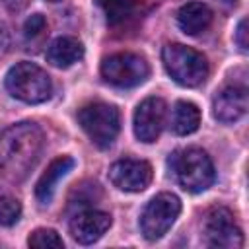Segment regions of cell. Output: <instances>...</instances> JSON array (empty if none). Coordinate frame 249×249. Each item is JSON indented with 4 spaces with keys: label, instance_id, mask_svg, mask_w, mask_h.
<instances>
[{
    "label": "cell",
    "instance_id": "cell-1",
    "mask_svg": "<svg viewBox=\"0 0 249 249\" xmlns=\"http://www.w3.org/2000/svg\"><path fill=\"white\" fill-rule=\"evenodd\" d=\"M43 144V130L35 123H18L0 134V189H12L29 175Z\"/></svg>",
    "mask_w": 249,
    "mask_h": 249
},
{
    "label": "cell",
    "instance_id": "cell-2",
    "mask_svg": "<svg viewBox=\"0 0 249 249\" xmlns=\"http://www.w3.org/2000/svg\"><path fill=\"white\" fill-rule=\"evenodd\" d=\"M171 173L181 189L187 193H202L206 191L216 177L214 163L210 156L200 148H181L169 156Z\"/></svg>",
    "mask_w": 249,
    "mask_h": 249
},
{
    "label": "cell",
    "instance_id": "cell-3",
    "mask_svg": "<svg viewBox=\"0 0 249 249\" xmlns=\"http://www.w3.org/2000/svg\"><path fill=\"white\" fill-rule=\"evenodd\" d=\"M161 60L167 74L185 88H196L208 78L206 56L181 43H169L161 51Z\"/></svg>",
    "mask_w": 249,
    "mask_h": 249
},
{
    "label": "cell",
    "instance_id": "cell-4",
    "mask_svg": "<svg viewBox=\"0 0 249 249\" xmlns=\"http://www.w3.org/2000/svg\"><path fill=\"white\" fill-rule=\"evenodd\" d=\"M6 89L23 103H43L51 97L53 84L49 74L33 62H18L6 74Z\"/></svg>",
    "mask_w": 249,
    "mask_h": 249
},
{
    "label": "cell",
    "instance_id": "cell-5",
    "mask_svg": "<svg viewBox=\"0 0 249 249\" xmlns=\"http://www.w3.org/2000/svg\"><path fill=\"white\" fill-rule=\"evenodd\" d=\"M78 123L82 130L88 134V138L101 150L109 148L121 130L119 109L103 101H93L84 105L78 111Z\"/></svg>",
    "mask_w": 249,
    "mask_h": 249
},
{
    "label": "cell",
    "instance_id": "cell-6",
    "mask_svg": "<svg viewBox=\"0 0 249 249\" xmlns=\"http://www.w3.org/2000/svg\"><path fill=\"white\" fill-rule=\"evenodd\" d=\"M181 212V200L173 193L156 195L142 210L140 216V231L148 241H156L163 237L169 228L175 224Z\"/></svg>",
    "mask_w": 249,
    "mask_h": 249
},
{
    "label": "cell",
    "instance_id": "cell-7",
    "mask_svg": "<svg viewBox=\"0 0 249 249\" xmlns=\"http://www.w3.org/2000/svg\"><path fill=\"white\" fill-rule=\"evenodd\" d=\"M150 74L148 62L134 53H115L101 62V76L115 88H134L146 82Z\"/></svg>",
    "mask_w": 249,
    "mask_h": 249
},
{
    "label": "cell",
    "instance_id": "cell-8",
    "mask_svg": "<svg viewBox=\"0 0 249 249\" xmlns=\"http://www.w3.org/2000/svg\"><path fill=\"white\" fill-rule=\"evenodd\" d=\"M202 231L204 241L210 247L239 249L243 245V233L233 222V214L224 206H214L206 212Z\"/></svg>",
    "mask_w": 249,
    "mask_h": 249
},
{
    "label": "cell",
    "instance_id": "cell-9",
    "mask_svg": "<svg viewBox=\"0 0 249 249\" xmlns=\"http://www.w3.org/2000/svg\"><path fill=\"white\" fill-rule=\"evenodd\" d=\"M152 165L146 160L124 158L109 167V181L124 193H140L152 183Z\"/></svg>",
    "mask_w": 249,
    "mask_h": 249
},
{
    "label": "cell",
    "instance_id": "cell-10",
    "mask_svg": "<svg viewBox=\"0 0 249 249\" xmlns=\"http://www.w3.org/2000/svg\"><path fill=\"white\" fill-rule=\"evenodd\" d=\"M167 105L161 97H146L134 111V134L140 142H156L163 130Z\"/></svg>",
    "mask_w": 249,
    "mask_h": 249
},
{
    "label": "cell",
    "instance_id": "cell-11",
    "mask_svg": "<svg viewBox=\"0 0 249 249\" xmlns=\"http://www.w3.org/2000/svg\"><path fill=\"white\" fill-rule=\"evenodd\" d=\"M111 228V216L101 210H84L72 216L68 230L74 241L82 245H91L103 237V233Z\"/></svg>",
    "mask_w": 249,
    "mask_h": 249
},
{
    "label": "cell",
    "instance_id": "cell-12",
    "mask_svg": "<svg viewBox=\"0 0 249 249\" xmlns=\"http://www.w3.org/2000/svg\"><path fill=\"white\" fill-rule=\"evenodd\" d=\"M247 89L245 86H226L212 101V113L220 123H235L247 113Z\"/></svg>",
    "mask_w": 249,
    "mask_h": 249
},
{
    "label": "cell",
    "instance_id": "cell-13",
    "mask_svg": "<svg viewBox=\"0 0 249 249\" xmlns=\"http://www.w3.org/2000/svg\"><path fill=\"white\" fill-rule=\"evenodd\" d=\"M72 167H74V158H70V156H58L56 160L51 161V165L39 177V181L35 185V196L41 204H49L53 200L58 181L64 175H68V171H72Z\"/></svg>",
    "mask_w": 249,
    "mask_h": 249
},
{
    "label": "cell",
    "instance_id": "cell-14",
    "mask_svg": "<svg viewBox=\"0 0 249 249\" xmlns=\"http://www.w3.org/2000/svg\"><path fill=\"white\" fill-rule=\"evenodd\" d=\"M82 56L84 45L76 37H56L47 49V62L54 68H68Z\"/></svg>",
    "mask_w": 249,
    "mask_h": 249
},
{
    "label": "cell",
    "instance_id": "cell-15",
    "mask_svg": "<svg viewBox=\"0 0 249 249\" xmlns=\"http://www.w3.org/2000/svg\"><path fill=\"white\" fill-rule=\"evenodd\" d=\"M177 23L187 35H198L212 23V10L202 2H187L177 12Z\"/></svg>",
    "mask_w": 249,
    "mask_h": 249
},
{
    "label": "cell",
    "instance_id": "cell-16",
    "mask_svg": "<svg viewBox=\"0 0 249 249\" xmlns=\"http://www.w3.org/2000/svg\"><path fill=\"white\" fill-rule=\"evenodd\" d=\"M200 124V109L191 101H177L171 111V128L179 136L193 134Z\"/></svg>",
    "mask_w": 249,
    "mask_h": 249
},
{
    "label": "cell",
    "instance_id": "cell-17",
    "mask_svg": "<svg viewBox=\"0 0 249 249\" xmlns=\"http://www.w3.org/2000/svg\"><path fill=\"white\" fill-rule=\"evenodd\" d=\"M97 4L101 6V10L111 25L124 21L134 12V0H97Z\"/></svg>",
    "mask_w": 249,
    "mask_h": 249
},
{
    "label": "cell",
    "instance_id": "cell-18",
    "mask_svg": "<svg viewBox=\"0 0 249 249\" xmlns=\"http://www.w3.org/2000/svg\"><path fill=\"white\" fill-rule=\"evenodd\" d=\"M27 245L35 249H62V237L51 228H39L27 237Z\"/></svg>",
    "mask_w": 249,
    "mask_h": 249
},
{
    "label": "cell",
    "instance_id": "cell-19",
    "mask_svg": "<svg viewBox=\"0 0 249 249\" xmlns=\"http://www.w3.org/2000/svg\"><path fill=\"white\" fill-rule=\"evenodd\" d=\"M21 216V204L14 196H0V226L10 228Z\"/></svg>",
    "mask_w": 249,
    "mask_h": 249
},
{
    "label": "cell",
    "instance_id": "cell-20",
    "mask_svg": "<svg viewBox=\"0 0 249 249\" xmlns=\"http://www.w3.org/2000/svg\"><path fill=\"white\" fill-rule=\"evenodd\" d=\"M47 21L41 14H33L31 18H27L25 25H23V31H25V37H37L43 29H45Z\"/></svg>",
    "mask_w": 249,
    "mask_h": 249
},
{
    "label": "cell",
    "instance_id": "cell-21",
    "mask_svg": "<svg viewBox=\"0 0 249 249\" xmlns=\"http://www.w3.org/2000/svg\"><path fill=\"white\" fill-rule=\"evenodd\" d=\"M235 43L239 45L241 51H247V19H241L239 25H237V31H235Z\"/></svg>",
    "mask_w": 249,
    "mask_h": 249
},
{
    "label": "cell",
    "instance_id": "cell-22",
    "mask_svg": "<svg viewBox=\"0 0 249 249\" xmlns=\"http://www.w3.org/2000/svg\"><path fill=\"white\" fill-rule=\"evenodd\" d=\"M47 2H62V0H47Z\"/></svg>",
    "mask_w": 249,
    "mask_h": 249
}]
</instances>
